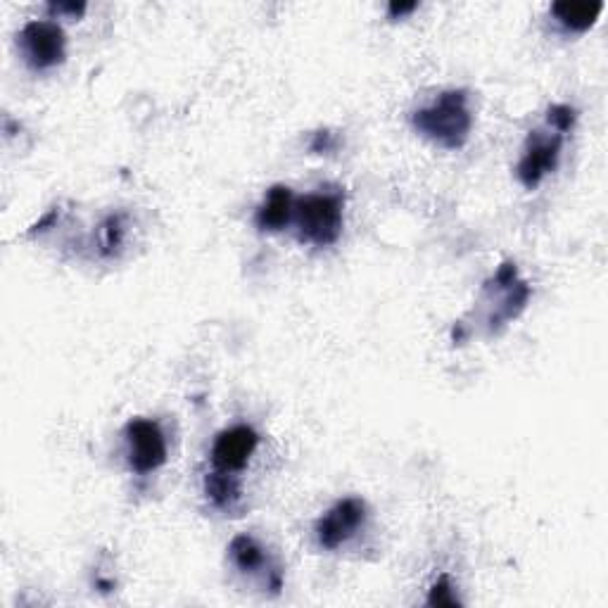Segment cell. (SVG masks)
<instances>
[{
  "label": "cell",
  "instance_id": "6da1fadb",
  "mask_svg": "<svg viewBox=\"0 0 608 608\" xmlns=\"http://www.w3.org/2000/svg\"><path fill=\"white\" fill-rule=\"evenodd\" d=\"M471 112H468L466 91H447L433 105L423 107L414 114V126L430 141L440 143L442 148L456 150L468 141L471 131Z\"/></svg>",
  "mask_w": 608,
  "mask_h": 608
},
{
  "label": "cell",
  "instance_id": "7a4b0ae2",
  "mask_svg": "<svg viewBox=\"0 0 608 608\" xmlns=\"http://www.w3.org/2000/svg\"><path fill=\"white\" fill-rule=\"evenodd\" d=\"M342 205L345 200L338 190H323L297 200L293 217L297 238L316 247L333 245L342 233Z\"/></svg>",
  "mask_w": 608,
  "mask_h": 608
},
{
  "label": "cell",
  "instance_id": "3957f363",
  "mask_svg": "<svg viewBox=\"0 0 608 608\" xmlns=\"http://www.w3.org/2000/svg\"><path fill=\"white\" fill-rule=\"evenodd\" d=\"M19 50L31 69H53L65 60V31L50 19H31L19 31Z\"/></svg>",
  "mask_w": 608,
  "mask_h": 608
},
{
  "label": "cell",
  "instance_id": "277c9868",
  "mask_svg": "<svg viewBox=\"0 0 608 608\" xmlns=\"http://www.w3.org/2000/svg\"><path fill=\"white\" fill-rule=\"evenodd\" d=\"M126 456L136 473H152L167 461V440L160 423L150 418H133L124 428Z\"/></svg>",
  "mask_w": 608,
  "mask_h": 608
},
{
  "label": "cell",
  "instance_id": "5b68a950",
  "mask_svg": "<svg viewBox=\"0 0 608 608\" xmlns=\"http://www.w3.org/2000/svg\"><path fill=\"white\" fill-rule=\"evenodd\" d=\"M366 523V504L361 499L347 497L333 506L316 523V540L323 549H338L350 542Z\"/></svg>",
  "mask_w": 608,
  "mask_h": 608
},
{
  "label": "cell",
  "instance_id": "8992f818",
  "mask_svg": "<svg viewBox=\"0 0 608 608\" xmlns=\"http://www.w3.org/2000/svg\"><path fill=\"white\" fill-rule=\"evenodd\" d=\"M563 136L561 133H542L535 131L530 136L521 162H518V179L525 188L540 186L544 176L551 174L559 164Z\"/></svg>",
  "mask_w": 608,
  "mask_h": 608
},
{
  "label": "cell",
  "instance_id": "52a82bcc",
  "mask_svg": "<svg viewBox=\"0 0 608 608\" xmlns=\"http://www.w3.org/2000/svg\"><path fill=\"white\" fill-rule=\"evenodd\" d=\"M259 445V435L250 426H233L217 435L212 445V464L214 471L238 473L252 459Z\"/></svg>",
  "mask_w": 608,
  "mask_h": 608
},
{
  "label": "cell",
  "instance_id": "ba28073f",
  "mask_svg": "<svg viewBox=\"0 0 608 608\" xmlns=\"http://www.w3.org/2000/svg\"><path fill=\"white\" fill-rule=\"evenodd\" d=\"M295 217V198L288 186H274L269 190L255 214V224L262 231H283Z\"/></svg>",
  "mask_w": 608,
  "mask_h": 608
},
{
  "label": "cell",
  "instance_id": "9c48e42d",
  "mask_svg": "<svg viewBox=\"0 0 608 608\" xmlns=\"http://www.w3.org/2000/svg\"><path fill=\"white\" fill-rule=\"evenodd\" d=\"M551 12L566 29L587 31L604 12V3H556L551 5Z\"/></svg>",
  "mask_w": 608,
  "mask_h": 608
},
{
  "label": "cell",
  "instance_id": "30bf717a",
  "mask_svg": "<svg viewBox=\"0 0 608 608\" xmlns=\"http://www.w3.org/2000/svg\"><path fill=\"white\" fill-rule=\"evenodd\" d=\"M228 554H231V561L236 563L238 570L243 573H257L266 566V554L255 537L250 535H238L236 540L231 542L228 547Z\"/></svg>",
  "mask_w": 608,
  "mask_h": 608
},
{
  "label": "cell",
  "instance_id": "8fae6325",
  "mask_svg": "<svg viewBox=\"0 0 608 608\" xmlns=\"http://www.w3.org/2000/svg\"><path fill=\"white\" fill-rule=\"evenodd\" d=\"M205 492H207V497L212 499L214 506L226 509V506H233V502L240 497V485L233 473L214 471L212 475H207Z\"/></svg>",
  "mask_w": 608,
  "mask_h": 608
},
{
  "label": "cell",
  "instance_id": "7c38bea8",
  "mask_svg": "<svg viewBox=\"0 0 608 608\" xmlns=\"http://www.w3.org/2000/svg\"><path fill=\"white\" fill-rule=\"evenodd\" d=\"M124 243V219L119 217H110L105 221L103 226H100V250H103V255H112L114 250H119Z\"/></svg>",
  "mask_w": 608,
  "mask_h": 608
},
{
  "label": "cell",
  "instance_id": "4fadbf2b",
  "mask_svg": "<svg viewBox=\"0 0 608 608\" xmlns=\"http://www.w3.org/2000/svg\"><path fill=\"white\" fill-rule=\"evenodd\" d=\"M549 124L554 126L556 129V133H568L570 129H573V124H575V110L573 107H568V105H554V107H549Z\"/></svg>",
  "mask_w": 608,
  "mask_h": 608
},
{
  "label": "cell",
  "instance_id": "5bb4252c",
  "mask_svg": "<svg viewBox=\"0 0 608 608\" xmlns=\"http://www.w3.org/2000/svg\"><path fill=\"white\" fill-rule=\"evenodd\" d=\"M428 604L430 606H454L459 604L454 597V589H452V582H449L447 575H442L440 580H437V585L433 587V592H430L428 597Z\"/></svg>",
  "mask_w": 608,
  "mask_h": 608
},
{
  "label": "cell",
  "instance_id": "9a60e30c",
  "mask_svg": "<svg viewBox=\"0 0 608 608\" xmlns=\"http://www.w3.org/2000/svg\"><path fill=\"white\" fill-rule=\"evenodd\" d=\"M53 10L57 12V15H62V12H69V15H74V17H79L81 12L86 10V5L84 3H60V5H53Z\"/></svg>",
  "mask_w": 608,
  "mask_h": 608
},
{
  "label": "cell",
  "instance_id": "2e32d148",
  "mask_svg": "<svg viewBox=\"0 0 608 608\" xmlns=\"http://www.w3.org/2000/svg\"><path fill=\"white\" fill-rule=\"evenodd\" d=\"M416 10V3H390V15L392 17H402L409 15V12Z\"/></svg>",
  "mask_w": 608,
  "mask_h": 608
}]
</instances>
